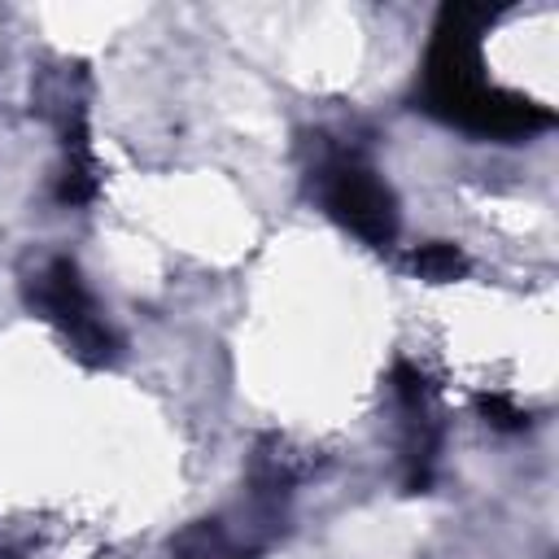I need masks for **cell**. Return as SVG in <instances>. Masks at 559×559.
I'll return each mask as SVG.
<instances>
[{
    "mask_svg": "<svg viewBox=\"0 0 559 559\" xmlns=\"http://www.w3.org/2000/svg\"><path fill=\"white\" fill-rule=\"evenodd\" d=\"M314 179H319V201L328 205V214L341 227H349L362 245L389 249L397 240V201L371 166H362L349 153H328L314 166Z\"/></svg>",
    "mask_w": 559,
    "mask_h": 559,
    "instance_id": "obj_3",
    "label": "cell"
},
{
    "mask_svg": "<svg viewBox=\"0 0 559 559\" xmlns=\"http://www.w3.org/2000/svg\"><path fill=\"white\" fill-rule=\"evenodd\" d=\"M493 9L485 4H445L432 31V48L424 61V109L493 140H524L555 122L550 109L498 92L480 74V31L489 26Z\"/></svg>",
    "mask_w": 559,
    "mask_h": 559,
    "instance_id": "obj_1",
    "label": "cell"
},
{
    "mask_svg": "<svg viewBox=\"0 0 559 559\" xmlns=\"http://www.w3.org/2000/svg\"><path fill=\"white\" fill-rule=\"evenodd\" d=\"M411 266H415L419 280L445 284V280H459V275L467 271V258H463L454 245H445V240H428V245H419V249L411 253Z\"/></svg>",
    "mask_w": 559,
    "mask_h": 559,
    "instance_id": "obj_5",
    "label": "cell"
},
{
    "mask_svg": "<svg viewBox=\"0 0 559 559\" xmlns=\"http://www.w3.org/2000/svg\"><path fill=\"white\" fill-rule=\"evenodd\" d=\"M480 411H485V419H489L493 428H507V432L528 424V415H524L511 397H502V393H485V397H480Z\"/></svg>",
    "mask_w": 559,
    "mask_h": 559,
    "instance_id": "obj_6",
    "label": "cell"
},
{
    "mask_svg": "<svg viewBox=\"0 0 559 559\" xmlns=\"http://www.w3.org/2000/svg\"><path fill=\"white\" fill-rule=\"evenodd\" d=\"M26 306L57 323L70 341V354L87 367H105L118 358V332L100 319L79 266L70 258H48L26 275Z\"/></svg>",
    "mask_w": 559,
    "mask_h": 559,
    "instance_id": "obj_2",
    "label": "cell"
},
{
    "mask_svg": "<svg viewBox=\"0 0 559 559\" xmlns=\"http://www.w3.org/2000/svg\"><path fill=\"white\" fill-rule=\"evenodd\" d=\"M175 559H258V550H245L218 520H192L170 537Z\"/></svg>",
    "mask_w": 559,
    "mask_h": 559,
    "instance_id": "obj_4",
    "label": "cell"
}]
</instances>
